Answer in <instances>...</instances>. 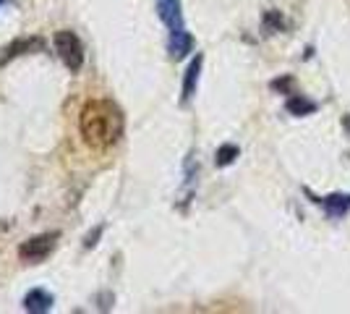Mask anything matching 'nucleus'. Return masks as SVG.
Masks as SVG:
<instances>
[{"mask_svg": "<svg viewBox=\"0 0 350 314\" xmlns=\"http://www.w3.org/2000/svg\"><path fill=\"white\" fill-rule=\"evenodd\" d=\"M79 131L84 136L92 150H110L120 142V136L126 131V116L113 100H89L81 113H79Z\"/></svg>", "mask_w": 350, "mask_h": 314, "instance_id": "f257e3e1", "label": "nucleus"}, {"mask_svg": "<svg viewBox=\"0 0 350 314\" xmlns=\"http://www.w3.org/2000/svg\"><path fill=\"white\" fill-rule=\"evenodd\" d=\"M53 47H55V53H58V58L66 63V68L76 74V71H81V66H84V42L79 40V34L71 29H60L55 31V37H53Z\"/></svg>", "mask_w": 350, "mask_h": 314, "instance_id": "f03ea898", "label": "nucleus"}, {"mask_svg": "<svg viewBox=\"0 0 350 314\" xmlns=\"http://www.w3.org/2000/svg\"><path fill=\"white\" fill-rule=\"evenodd\" d=\"M58 233H40V236H31L29 241H24L18 246V259L27 262V265H40L47 257L55 252L58 246Z\"/></svg>", "mask_w": 350, "mask_h": 314, "instance_id": "7ed1b4c3", "label": "nucleus"}, {"mask_svg": "<svg viewBox=\"0 0 350 314\" xmlns=\"http://www.w3.org/2000/svg\"><path fill=\"white\" fill-rule=\"evenodd\" d=\"M42 50H44V40H40V37H16L14 42H8V45L0 50V66L21 58L27 53H42Z\"/></svg>", "mask_w": 350, "mask_h": 314, "instance_id": "20e7f679", "label": "nucleus"}, {"mask_svg": "<svg viewBox=\"0 0 350 314\" xmlns=\"http://www.w3.org/2000/svg\"><path fill=\"white\" fill-rule=\"evenodd\" d=\"M157 16L170 31L186 29L183 24V5L180 0H157Z\"/></svg>", "mask_w": 350, "mask_h": 314, "instance_id": "39448f33", "label": "nucleus"}, {"mask_svg": "<svg viewBox=\"0 0 350 314\" xmlns=\"http://www.w3.org/2000/svg\"><path fill=\"white\" fill-rule=\"evenodd\" d=\"M202 66H204V58L196 55V58L189 63L186 74H183V90H180V103L189 105L191 97L196 94V87H199V76H202Z\"/></svg>", "mask_w": 350, "mask_h": 314, "instance_id": "423d86ee", "label": "nucleus"}, {"mask_svg": "<svg viewBox=\"0 0 350 314\" xmlns=\"http://www.w3.org/2000/svg\"><path fill=\"white\" fill-rule=\"evenodd\" d=\"M53 304H55L53 293H47L44 288H31L29 293L24 296V309L31 314H47L53 309Z\"/></svg>", "mask_w": 350, "mask_h": 314, "instance_id": "0eeeda50", "label": "nucleus"}, {"mask_svg": "<svg viewBox=\"0 0 350 314\" xmlns=\"http://www.w3.org/2000/svg\"><path fill=\"white\" fill-rule=\"evenodd\" d=\"M191 50H193V37L186 29L170 31V40H167V53L173 60L186 58Z\"/></svg>", "mask_w": 350, "mask_h": 314, "instance_id": "6e6552de", "label": "nucleus"}, {"mask_svg": "<svg viewBox=\"0 0 350 314\" xmlns=\"http://www.w3.org/2000/svg\"><path fill=\"white\" fill-rule=\"evenodd\" d=\"M317 202L327 209L329 218H342V215H348V209H350L348 194H329V196H324V199H317Z\"/></svg>", "mask_w": 350, "mask_h": 314, "instance_id": "1a4fd4ad", "label": "nucleus"}, {"mask_svg": "<svg viewBox=\"0 0 350 314\" xmlns=\"http://www.w3.org/2000/svg\"><path fill=\"white\" fill-rule=\"evenodd\" d=\"M288 110H291L293 116H306V113H314V110H317V105L304 100V97H291V100H288Z\"/></svg>", "mask_w": 350, "mask_h": 314, "instance_id": "9d476101", "label": "nucleus"}, {"mask_svg": "<svg viewBox=\"0 0 350 314\" xmlns=\"http://www.w3.org/2000/svg\"><path fill=\"white\" fill-rule=\"evenodd\" d=\"M238 157V147L235 144H222L217 150V157H215V163L219 165V168H225V165H230Z\"/></svg>", "mask_w": 350, "mask_h": 314, "instance_id": "9b49d317", "label": "nucleus"}, {"mask_svg": "<svg viewBox=\"0 0 350 314\" xmlns=\"http://www.w3.org/2000/svg\"><path fill=\"white\" fill-rule=\"evenodd\" d=\"M280 29H285L282 16H280L278 11H267V14H264V31L272 34V31H280Z\"/></svg>", "mask_w": 350, "mask_h": 314, "instance_id": "f8f14e48", "label": "nucleus"}, {"mask_svg": "<svg viewBox=\"0 0 350 314\" xmlns=\"http://www.w3.org/2000/svg\"><path fill=\"white\" fill-rule=\"evenodd\" d=\"M100 233H103V225H100V228H97L94 233H89L87 239H84V246H87V249H92V246L97 244V239H100Z\"/></svg>", "mask_w": 350, "mask_h": 314, "instance_id": "ddd939ff", "label": "nucleus"}, {"mask_svg": "<svg viewBox=\"0 0 350 314\" xmlns=\"http://www.w3.org/2000/svg\"><path fill=\"white\" fill-rule=\"evenodd\" d=\"M293 87V79H278V81H272V90H291Z\"/></svg>", "mask_w": 350, "mask_h": 314, "instance_id": "4468645a", "label": "nucleus"}, {"mask_svg": "<svg viewBox=\"0 0 350 314\" xmlns=\"http://www.w3.org/2000/svg\"><path fill=\"white\" fill-rule=\"evenodd\" d=\"M3 3H5V0H0V5H3Z\"/></svg>", "mask_w": 350, "mask_h": 314, "instance_id": "2eb2a0df", "label": "nucleus"}]
</instances>
